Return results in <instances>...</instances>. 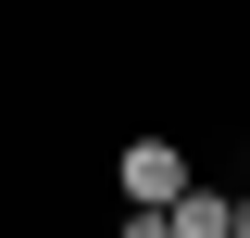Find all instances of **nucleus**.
I'll return each instance as SVG.
<instances>
[{"mask_svg":"<svg viewBox=\"0 0 250 238\" xmlns=\"http://www.w3.org/2000/svg\"><path fill=\"white\" fill-rule=\"evenodd\" d=\"M125 238H175V226H163V213H138V201H125Z\"/></svg>","mask_w":250,"mask_h":238,"instance_id":"obj_3","label":"nucleus"},{"mask_svg":"<svg viewBox=\"0 0 250 238\" xmlns=\"http://www.w3.org/2000/svg\"><path fill=\"white\" fill-rule=\"evenodd\" d=\"M163 226H175V238H250V201H225V188H200V176H188L175 201H163Z\"/></svg>","mask_w":250,"mask_h":238,"instance_id":"obj_2","label":"nucleus"},{"mask_svg":"<svg viewBox=\"0 0 250 238\" xmlns=\"http://www.w3.org/2000/svg\"><path fill=\"white\" fill-rule=\"evenodd\" d=\"M113 176H125V201H138V213H163V201L188 188V150H175V138H125Z\"/></svg>","mask_w":250,"mask_h":238,"instance_id":"obj_1","label":"nucleus"}]
</instances>
